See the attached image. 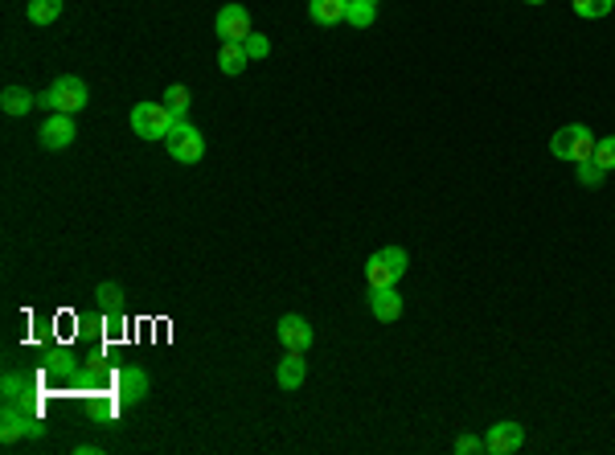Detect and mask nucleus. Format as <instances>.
<instances>
[{"label": "nucleus", "instance_id": "1", "mask_svg": "<svg viewBox=\"0 0 615 455\" xmlns=\"http://www.w3.org/2000/svg\"><path fill=\"white\" fill-rule=\"evenodd\" d=\"M410 255L402 247H382L365 258V279L369 288H398V279L406 275Z\"/></svg>", "mask_w": 615, "mask_h": 455}, {"label": "nucleus", "instance_id": "2", "mask_svg": "<svg viewBox=\"0 0 615 455\" xmlns=\"http://www.w3.org/2000/svg\"><path fill=\"white\" fill-rule=\"evenodd\" d=\"M595 140L599 136L590 132L587 124H566L549 136V152H554L558 160H574V165H579V160L595 157Z\"/></svg>", "mask_w": 615, "mask_h": 455}, {"label": "nucleus", "instance_id": "3", "mask_svg": "<svg viewBox=\"0 0 615 455\" xmlns=\"http://www.w3.org/2000/svg\"><path fill=\"white\" fill-rule=\"evenodd\" d=\"M90 103V91H87V83L82 78H74V75H62V78H54V86H49L46 95H41V107L46 111H66V116H74V111H82Z\"/></svg>", "mask_w": 615, "mask_h": 455}, {"label": "nucleus", "instance_id": "4", "mask_svg": "<svg viewBox=\"0 0 615 455\" xmlns=\"http://www.w3.org/2000/svg\"><path fill=\"white\" fill-rule=\"evenodd\" d=\"M128 124H131V132H136L139 140H164L177 119H172V111L164 107V103H136Z\"/></svg>", "mask_w": 615, "mask_h": 455}, {"label": "nucleus", "instance_id": "5", "mask_svg": "<svg viewBox=\"0 0 615 455\" xmlns=\"http://www.w3.org/2000/svg\"><path fill=\"white\" fill-rule=\"evenodd\" d=\"M164 148H169V157L177 160V165H197V160L205 157V140L189 119H177V124H172V132L164 136Z\"/></svg>", "mask_w": 615, "mask_h": 455}, {"label": "nucleus", "instance_id": "6", "mask_svg": "<svg viewBox=\"0 0 615 455\" xmlns=\"http://www.w3.org/2000/svg\"><path fill=\"white\" fill-rule=\"evenodd\" d=\"M74 136H78V127H74V116H66V111H49V119L37 127L41 148H49V152L70 148Z\"/></svg>", "mask_w": 615, "mask_h": 455}, {"label": "nucleus", "instance_id": "7", "mask_svg": "<svg viewBox=\"0 0 615 455\" xmlns=\"http://www.w3.org/2000/svg\"><path fill=\"white\" fill-rule=\"evenodd\" d=\"M213 29H218L221 42H246V37L254 34L246 5H221V9H218V21H213Z\"/></svg>", "mask_w": 615, "mask_h": 455}, {"label": "nucleus", "instance_id": "8", "mask_svg": "<svg viewBox=\"0 0 615 455\" xmlns=\"http://www.w3.org/2000/svg\"><path fill=\"white\" fill-rule=\"evenodd\" d=\"M521 443H525V427L521 422H492L488 427V435H484V451L488 455H513V451H521Z\"/></svg>", "mask_w": 615, "mask_h": 455}, {"label": "nucleus", "instance_id": "9", "mask_svg": "<svg viewBox=\"0 0 615 455\" xmlns=\"http://www.w3.org/2000/svg\"><path fill=\"white\" fill-rule=\"evenodd\" d=\"M279 340H283V349L287 353H308L312 349V340H316V332H312V324L303 320V316H295V312H287V316H279Z\"/></svg>", "mask_w": 615, "mask_h": 455}, {"label": "nucleus", "instance_id": "10", "mask_svg": "<svg viewBox=\"0 0 615 455\" xmlns=\"http://www.w3.org/2000/svg\"><path fill=\"white\" fill-rule=\"evenodd\" d=\"M115 389H119V402H123V406L144 402V394H148V373L139 369V365H128V369H119V378H115Z\"/></svg>", "mask_w": 615, "mask_h": 455}, {"label": "nucleus", "instance_id": "11", "mask_svg": "<svg viewBox=\"0 0 615 455\" xmlns=\"http://www.w3.org/2000/svg\"><path fill=\"white\" fill-rule=\"evenodd\" d=\"M369 312H374V320H382V324L398 320V316H402L398 288H369Z\"/></svg>", "mask_w": 615, "mask_h": 455}, {"label": "nucleus", "instance_id": "12", "mask_svg": "<svg viewBox=\"0 0 615 455\" xmlns=\"http://www.w3.org/2000/svg\"><path fill=\"white\" fill-rule=\"evenodd\" d=\"M303 378H308V361H303V353H287L283 349V361H279V369H275V381H279V389H300L303 386Z\"/></svg>", "mask_w": 615, "mask_h": 455}, {"label": "nucleus", "instance_id": "13", "mask_svg": "<svg viewBox=\"0 0 615 455\" xmlns=\"http://www.w3.org/2000/svg\"><path fill=\"white\" fill-rule=\"evenodd\" d=\"M349 13V0H308V17L316 25H341Z\"/></svg>", "mask_w": 615, "mask_h": 455}, {"label": "nucleus", "instance_id": "14", "mask_svg": "<svg viewBox=\"0 0 615 455\" xmlns=\"http://www.w3.org/2000/svg\"><path fill=\"white\" fill-rule=\"evenodd\" d=\"M37 103L41 99L33 91H25V86H5V91H0V107H5V116H29Z\"/></svg>", "mask_w": 615, "mask_h": 455}, {"label": "nucleus", "instance_id": "15", "mask_svg": "<svg viewBox=\"0 0 615 455\" xmlns=\"http://www.w3.org/2000/svg\"><path fill=\"white\" fill-rule=\"evenodd\" d=\"M246 66H251V58H246L242 42H221V50H218V70H221V75L238 78Z\"/></svg>", "mask_w": 615, "mask_h": 455}, {"label": "nucleus", "instance_id": "16", "mask_svg": "<svg viewBox=\"0 0 615 455\" xmlns=\"http://www.w3.org/2000/svg\"><path fill=\"white\" fill-rule=\"evenodd\" d=\"M62 9H66V0H29L25 17H29V25H54L62 17Z\"/></svg>", "mask_w": 615, "mask_h": 455}, {"label": "nucleus", "instance_id": "17", "mask_svg": "<svg viewBox=\"0 0 615 455\" xmlns=\"http://www.w3.org/2000/svg\"><path fill=\"white\" fill-rule=\"evenodd\" d=\"M0 389H5V406H29V381H25L21 373L8 369L5 381H0Z\"/></svg>", "mask_w": 615, "mask_h": 455}, {"label": "nucleus", "instance_id": "18", "mask_svg": "<svg viewBox=\"0 0 615 455\" xmlns=\"http://www.w3.org/2000/svg\"><path fill=\"white\" fill-rule=\"evenodd\" d=\"M353 29H369L377 21V0H349V13H344Z\"/></svg>", "mask_w": 615, "mask_h": 455}, {"label": "nucleus", "instance_id": "19", "mask_svg": "<svg viewBox=\"0 0 615 455\" xmlns=\"http://www.w3.org/2000/svg\"><path fill=\"white\" fill-rule=\"evenodd\" d=\"M164 107L172 111V119H185L189 116V103H193V95H189V86H180V83H172L169 91H164Z\"/></svg>", "mask_w": 615, "mask_h": 455}, {"label": "nucleus", "instance_id": "20", "mask_svg": "<svg viewBox=\"0 0 615 455\" xmlns=\"http://www.w3.org/2000/svg\"><path fill=\"white\" fill-rule=\"evenodd\" d=\"M570 9L579 13L582 21H603L607 13L615 9V0H570Z\"/></svg>", "mask_w": 615, "mask_h": 455}, {"label": "nucleus", "instance_id": "21", "mask_svg": "<svg viewBox=\"0 0 615 455\" xmlns=\"http://www.w3.org/2000/svg\"><path fill=\"white\" fill-rule=\"evenodd\" d=\"M603 168L595 165V160H579V165H574V181L582 185V189H599V185H603Z\"/></svg>", "mask_w": 615, "mask_h": 455}, {"label": "nucleus", "instance_id": "22", "mask_svg": "<svg viewBox=\"0 0 615 455\" xmlns=\"http://www.w3.org/2000/svg\"><path fill=\"white\" fill-rule=\"evenodd\" d=\"M595 160L603 173H615V136H603V140H595Z\"/></svg>", "mask_w": 615, "mask_h": 455}, {"label": "nucleus", "instance_id": "23", "mask_svg": "<svg viewBox=\"0 0 615 455\" xmlns=\"http://www.w3.org/2000/svg\"><path fill=\"white\" fill-rule=\"evenodd\" d=\"M242 50H246V58H251V62H262V58L271 54V42H267L262 34H251V37L242 42Z\"/></svg>", "mask_w": 615, "mask_h": 455}, {"label": "nucleus", "instance_id": "24", "mask_svg": "<svg viewBox=\"0 0 615 455\" xmlns=\"http://www.w3.org/2000/svg\"><path fill=\"white\" fill-rule=\"evenodd\" d=\"M480 451H484V439H476V435L456 439V455H480Z\"/></svg>", "mask_w": 615, "mask_h": 455}, {"label": "nucleus", "instance_id": "25", "mask_svg": "<svg viewBox=\"0 0 615 455\" xmlns=\"http://www.w3.org/2000/svg\"><path fill=\"white\" fill-rule=\"evenodd\" d=\"M95 296L98 299H103V304H119V296H123V291H119V283H98V288H95Z\"/></svg>", "mask_w": 615, "mask_h": 455}, {"label": "nucleus", "instance_id": "26", "mask_svg": "<svg viewBox=\"0 0 615 455\" xmlns=\"http://www.w3.org/2000/svg\"><path fill=\"white\" fill-rule=\"evenodd\" d=\"M525 5H546V0H525Z\"/></svg>", "mask_w": 615, "mask_h": 455}]
</instances>
